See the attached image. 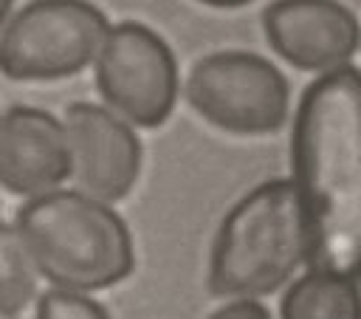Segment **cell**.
Listing matches in <instances>:
<instances>
[{
    "mask_svg": "<svg viewBox=\"0 0 361 319\" xmlns=\"http://www.w3.org/2000/svg\"><path fill=\"white\" fill-rule=\"evenodd\" d=\"M290 183L296 189L307 268L361 274V71L316 76L293 113Z\"/></svg>",
    "mask_w": 361,
    "mask_h": 319,
    "instance_id": "cell-1",
    "label": "cell"
},
{
    "mask_svg": "<svg viewBox=\"0 0 361 319\" xmlns=\"http://www.w3.org/2000/svg\"><path fill=\"white\" fill-rule=\"evenodd\" d=\"M14 229L37 268L54 288L102 291L130 277L135 248L127 223L79 189H54L28 198Z\"/></svg>",
    "mask_w": 361,
    "mask_h": 319,
    "instance_id": "cell-2",
    "label": "cell"
},
{
    "mask_svg": "<svg viewBox=\"0 0 361 319\" xmlns=\"http://www.w3.org/2000/svg\"><path fill=\"white\" fill-rule=\"evenodd\" d=\"M307 265V234L290 178L248 189L220 220L206 285L223 299H259Z\"/></svg>",
    "mask_w": 361,
    "mask_h": 319,
    "instance_id": "cell-3",
    "label": "cell"
},
{
    "mask_svg": "<svg viewBox=\"0 0 361 319\" xmlns=\"http://www.w3.org/2000/svg\"><path fill=\"white\" fill-rule=\"evenodd\" d=\"M110 20L90 0H31L0 28V73L54 82L96 62Z\"/></svg>",
    "mask_w": 361,
    "mask_h": 319,
    "instance_id": "cell-4",
    "label": "cell"
},
{
    "mask_svg": "<svg viewBox=\"0 0 361 319\" xmlns=\"http://www.w3.org/2000/svg\"><path fill=\"white\" fill-rule=\"evenodd\" d=\"M183 90L197 116L234 136L276 133L290 107L279 68L251 51H217L197 59Z\"/></svg>",
    "mask_w": 361,
    "mask_h": 319,
    "instance_id": "cell-5",
    "label": "cell"
},
{
    "mask_svg": "<svg viewBox=\"0 0 361 319\" xmlns=\"http://www.w3.org/2000/svg\"><path fill=\"white\" fill-rule=\"evenodd\" d=\"M104 104L133 127H158L169 119L180 79L172 48L149 25L124 20L110 25L93 62Z\"/></svg>",
    "mask_w": 361,
    "mask_h": 319,
    "instance_id": "cell-6",
    "label": "cell"
},
{
    "mask_svg": "<svg viewBox=\"0 0 361 319\" xmlns=\"http://www.w3.org/2000/svg\"><path fill=\"white\" fill-rule=\"evenodd\" d=\"M62 124L76 189L110 206L127 198L141 172V141L133 124L93 102L68 104Z\"/></svg>",
    "mask_w": 361,
    "mask_h": 319,
    "instance_id": "cell-7",
    "label": "cell"
},
{
    "mask_svg": "<svg viewBox=\"0 0 361 319\" xmlns=\"http://www.w3.org/2000/svg\"><path fill=\"white\" fill-rule=\"evenodd\" d=\"M262 31L276 56L316 76L347 68L361 48L358 17L338 0H271Z\"/></svg>",
    "mask_w": 361,
    "mask_h": 319,
    "instance_id": "cell-8",
    "label": "cell"
},
{
    "mask_svg": "<svg viewBox=\"0 0 361 319\" xmlns=\"http://www.w3.org/2000/svg\"><path fill=\"white\" fill-rule=\"evenodd\" d=\"M71 178L65 124L31 104L0 113V186L20 198L59 189Z\"/></svg>",
    "mask_w": 361,
    "mask_h": 319,
    "instance_id": "cell-9",
    "label": "cell"
},
{
    "mask_svg": "<svg viewBox=\"0 0 361 319\" xmlns=\"http://www.w3.org/2000/svg\"><path fill=\"white\" fill-rule=\"evenodd\" d=\"M279 319H361V282L347 274L307 268L288 285Z\"/></svg>",
    "mask_w": 361,
    "mask_h": 319,
    "instance_id": "cell-10",
    "label": "cell"
},
{
    "mask_svg": "<svg viewBox=\"0 0 361 319\" xmlns=\"http://www.w3.org/2000/svg\"><path fill=\"white\" fill-rule=\"evenodd\" d=\"M37 294V268L14 226L0 220V319L20 316Z\"/></svg>",
    "mask_w": 361,
    "mask_h": 319,
    "instance_id": "cell-11",
    "label": "cell"
},
{
    "mask_svg": "<svg viewBox=\"0 0 361 319\" xmlns=\"http://www.w3.org/2000/svg\"><path fill=\"white\" fill-rule=\"evenodd\" d=\"M37 319H110L107 311L82 291L48 288L37 299Z\"/></svg>",
    "mask_w": 361,
    "mask_h": 319,
    "instance_id": "cell-12",
    "label": "cell"
},
{
    "mask_svg": "<svg viewBox=\"0 0 361 319\" xmlns=\"http://www.w3.org/2000/svg\"><path fill=\"white\" fill-rule=\"evenodd\" d=\"M209 319H271V313L257 299H231L223 308H217Z\"/></svg>",
    "mask_w": 361,
    "mask_h": 319,
    "instance_id": "cell-13",
    "label": "cell"
},
{
    "mask_svg": "<svg viewBox=\"0 0 361 319\" xmlns=\"http://www.w3.org/2000/svg\"><path fill=\"white\" fill-rule=\"evenodd\" d=\"M203 6H212V8H240V6H248L251 0H197Z\"/></svg>",
    "mask_w": 361,
    "mask_h": 319,
    "instance_id": "cell-14",
    "label": "cell"
},
{
    "mask_svg": "<svg viewBox=\"0 0 361 319\" xmlns=\"http://www.w3.org/2000/svg\"><path fill=\"white\" fill-rule=\"evenodd\" d=\"M11 6H14V0H0V28L8 23V14H11Z\"/></svg>",
    "mask_w": 361,
    "mask_h": 319,
    "instance_id": "cell-15",
    "label": "cell"
},
{
    "mask_svg": "<svg viewBox=\"0 0 361 319\" xmlns=\"http://www.w3.org/2000/svg\"><path fill=\"white\" fill-rule=\"evenodd\" d=\"M358 282H361V274H358Z\"/></svg>",
    "mask_w": 361,
    "mask_h": 319,
    "instance_id": "cell-16",
    "label": "cell"
}]
</instances>
